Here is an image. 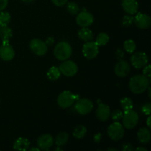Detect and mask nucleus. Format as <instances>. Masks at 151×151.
<instances>
[{
    "instance_id": "4468645a",
    "label": "nucleus",
    "mask_w": 151,
    "mask_h": 151,
    "mask_svg": "<svg viewBox=\"0 0 151 151\" xmlns=\"http://www.w3.org/2000/svg\"><path fill=\"white\" fill-rule=\"evenodd\" d=\"M54 144V139L50 134H43L37 139V146L41 150L47 151Z\"/></svg>"
},
{
    "instance_id": "f257e3e1",
    "label": "nucleus",
    "mask_w": 151,
    "mask_h": 151,
    "mask_svg": "<svg viewBox=\"0 0 151 151\" xmlns=\"http://www.w3.org/2000/svg\"><path fill=\"white\" fill-rule=\"evenodd\" d=\"M150 86V78L145 75L133 76L129 81V88L135 94H142Z\"/></svg>"
},
{
    "instance_id": "5701e85b",
    "label": "nucleus",
    "mask_w": 151,
    "mask_h": 151,
    "mask_svg": "<svg viewBox=\"0 0 151 151\" xmlns=\"http://www.w3.org/2000/svg\"><path fill=\"white\" fill-rule=\"evenodd\" d=\"M69 134L66 132H60L55 138V144L58 147H63L69 141Z\"/></svg>"
},
{
    "instance_id": "a211bd4d",
    "label": "nucleus",
    "mask_w": 151,
    "mask_h": 151,
    "mask_svg": "<svg viewBox=\"0 0 151 151\" xmlns=\"http://www.w3.org/2000/svg\"><path fill=\"white\" fill-rule=\"evenodd\" d=\"M30 146V142L27 138L19 137L13 143V149L16 150H27Z\"/></svg>"
},
{
    "instance_id": "bb28decb",
    "label": "nucleus",
    "mask_w": 151,
    "mask_h": 151,
    "mask_svg": "<svg viewBox=\"0 0 151 151\" xmlns=\"http://www.w3.org/2000/svg\"><path fill=\"white\" fill-rule=\"evenodd\" d=\"M11 16L8 12L1 11L0 13V27H6L10 24Z\"/></svg>"
},
{
    "instance_id": "c85d7f7f",
    "label": "nucleus",
    "mask_w": 151,
    "mask_h": 151,
    "mask_svg": "<svg viewBox=\"0 0 151 151\" xmlns=\"http://www.w3.org/2000/svg\"><path fill=\"white\" fill-rule=\"evenodd\" d=\"M66 9L67 11L70 13L71 15H77L80 11V7L77 3L71 1L67 4L66 6Z\"/></svg>"
},
{
    "instance_id": "9b49d317",
    "label": "nucleus",
    "mask_w": 151,
    "mask_h": 151,
    "mask_svg": "<svg viewBox=\"0 0 151 151\" xmlns=\"http://www.w3.org/2000/svg\"><path fill=\"white\" fill-rule=\"evenodd\" d=\"M76 22L81 27H88L94 23V16L89 12L83 10L77 14Z\"/></svg>"
},
{
    "instance_id": "c756f323",
    "label": "nucleus",
    "mask_w": 151,
    "mask_h": 151,
    "mask_svg": "<svg viewBox=\"0 0 151 151\" xmlns=\"http://www.w3.org/2000/svg\"><path fill=\"white\" fill-rule=\"evenodd\" d=\"M133 23H134V17L132 16V15L127 14L122 17V24L125 27H130Z\"/></svg>"
},
{
    "instance_id": "b1692460",
    "label": "nucleus",
    "mask_w": 151,
    "mask_h": 151,
    "mask_svg": "<svg viewBox=\"0 0 151 151\" xmlns=\"http://www.w3.org/2000/svg\"><path fill=\"white\" fill-rule=\"evenodd\" d=\"M86 128L84 125H80L75 127V129L73 130V132H72V135L75 138L78 139H81L85 137V136L86 135Z\"/></svg>"
},
{
    "instance_id": "0eeeda50",
    "label": "nucleus",
    "mask_w": 151,
    "mask_h": 151,
    "mask_svg": "<svg viewBox=\"0 0 151 151\" xmlns=\"http://www.w3.org/2000/svg\"><path fill=\"white\" fill-rule=\"evenodd\" d=\"M59 69L60 71V73L63 74L66 77H73L78 73V66L72 60H63V63L59 66Z\"/></svg>"
},
{
    "instance_id": "7ed1b4c3",
    "label": "nucleus",
    "mask_w": 151,
    "mask_h": 151,
    "mask_svg": "<svg viewBox=\"0 0 151 151\" xmlns=\"http://www.w3.org/2000/svg\"><path fill=\"white\" fill-rule=\"evenodd\" d=\"M107 134L111 139L114 141H119L122 139L125 134L124 127L120 122H114L111 124L107 130Z\"/></svg>"
},
{
    "instance_id": "2f4dec72",
    "label": "nucleus",
    "mask_w": 151,
    "mask_h": 151,
    "mask_svg": "<svg viewBox=\"0 0 151 151\" xmlns=\"http://www.w3.org/2000/svg\"><path fill=\"white\" fill-rule=\"evenodd\" d=\"M142 111L144 114L147 115H150L151 113V104L150 103H147L143 105V106L142 107Z\"/></svg>"
},
{
    "instance_id": "a18cd8bd",
    "label": "nucleus",
    "mask_w": 151,
    "mask_h": 151,
    "mask_svg": "<svg viewBox=\"0 0 151 151\" xmlns=\"http://www.w3.org/2000/svg\"><path fill=\"white\" fill-rule=\"evenodd\" d=\"M108 150H109V151H111V150L118 151L117 149H116V148H108Z\"/></svg>"
},
{
    "instance_id": "7c9ffc66",
    "label": "nucleus",
    "mask_w": 151,
    "mask_h": 151,
    "mask_svg": "<svg viewBox=\"0 0 151 151\" xmlns=\"http://www.w3.org/2000/svg\"><path fill=\"white\" fill-rule=\"evenodd\" d=\"M110 116H111L112 119H113L114 122H119V120H121V119H122L123 112L121 110H119V109H116V110L112 112V114Z\"/></svg>"
},
{
    "instance_id": "58836bf2",
    "label": "nucleus",
    "mask_w": 151,
    "mask_h": 151,
    "mask_svg": "<svg viewBox=\"0 0 151 151\" xmlns=\"http://www.w3.org/2000/svg\"><path fill=\"white\" fill-rule=\"evenodd\" d=\"M116 57H117L118 59H119V60H121V59L124 57V52H122V50H118L117 51H116Z\"/></svg>"
},
{
    "instance_id": "e433bc0d",
    "label": "nucleus",
    "mask_w": 151,
    "mask_h": 151,
    "mask_svg": "<svg viewBox=\"0 0 151 151\" xmlns=\"http://www.w3.org/2000/svg\"><path fill=\"white\" fill-rule=\"evenodd\" d=\"M55 42V39L53 37H47V39H46L45 43L47 44V46H52L53 45Z\"/></svg>"
},
{
    "instance_id": "20e7f679",
    "label": "nucleus",
    "mask_w": 151,
    "mask_h": 151,
    "mask_svg": "<svg viewBox=\"0 0 151 151\" xmlns=\"http://www.w3.org/2000/svg\"><path fill=\"white\" fill-rule=\"evenodd\" d=\"M139 122V115L133 109L124 111L122 116V125L127 129H133Z\"/></svg>"
},
{
    "instance_id": "f3484780",
    "label": "nucleus",
    "mask_w": 151,
    "mask_h": 151,
    "mask_svg": "<svg viewBox=\"0 0 151 151\" xmlns=\"http://www.w3.org/2000/svg\"><path fill=\"white\" fill-rule=\"evenodd\" d=\"M122 7L127 14L134 15L138 11V1L137 0H122Z\"/></svg>"
},
{
    "instance_id": "412c9836",
    "label": "nucleus",
    "mask_w": 151,
    "mask_h": 151,
    "mask_svg": "<svg viewBox=\"0 0 151 151\" xmlns=\"http://www.w3.org/2000/svg\"><path fill=\"white\" fill-rule=\"evenodd\" d=\"M13 36V31L7 26L0 27V38L2 43L10 42V38Z\"/></svg>"
},
{
    "instance_id": "ddd939ff",
    "label": "nucleus",
    "mask_w": 151,
    "mask_h": 151,
    "mask_svg": "<svg viewBox=\"0 0 151 151\" xmlns=\"http://www.w3.org/2000/svg\"><path fill=\"white\" fill-rule=\"evenodd\" d=\"M14 56L15 51L10 43H2L0 46V58L4 61H10Z\"/></svg>"
},
{
    "instance_id": "393cba45",
    "label": "nucleus",
    "mask_w": 151,
    "mask_h": 151,
    "mask_svg": "<svg viewBox=\"0 0 151 151\" xmlns=\"http://www.w3.org/2000/svg\"><path fill=\"white\" fill-rule=\"evenodd\" d=\"M109 41V35L106 32H100L97 36L94 42L97 44L98 47H103L106 45Z\"/></svg>"
},
{
    "instance_id": "c9c22d12",
    "label": "nucleus",
    "mask_w": 151,
    "mask_h": 151,
    "mask_svg": "<svg viewBox=\"0 0 151 151\" xmlns=\"http://www.w3.org/2000/svg\"><path fill=\"white\" fill-rule=\"evenodd\" d=\"M7 4H8V0H0V11L4 10L7 7Z\"/></svg>"
},
{
    "instance_id": "79ce46f5",
    "label": "nucleus",
    "mask_w": 151,
    "mask_h": 151,
    "mask_svg": "<svg viewBox=\"0 0 151 151\" xmlns=\"http://www.w3.org/2000/svg\"><path fill=\"white\" fill-rule=\"evenodd\" d=\"M29 151H33V150H35V151H39L40 149L38 148V147H32V148L29 149Z\"/></svg>"
},
{
    "instance_id": "37998d69",
    "label": "nucleus",
    "mask_w": 151,
    "mask_h": 151,
    "mask_svg": "<svg viewBox=\"0 0 151 151\" xmlns=\"http://www.w3.org/2000/svg\"><path fill=\"white\" fill-rule=\"evenodd\" d=\"M147 89H148V97H149V99H151V95H150V86L147 88Z\"/></svg>"
},
{
    "instance_id": "a19ab883",
    "label": "nucleus",
    "mask_w": 151,
    "mask_h": 151,
    "mask_svg": "<svg viewBox=\"0 0 151 151\" xmlns=\"http://www.w3.org/2000/svg\"><path fill=\"white\" fill-rule=\"evenodd\" d=\"M147 128H150L151 125H150V116L149 115L148 118L147 119Z\"/></svg>"
},
{
    "instance_id": "cd10ccee",
    "label": "nucleus",
    "mask_w": 151,
    "mask_h": 151,
    "mask_svg": "<svg viewBox=\"0 0 151 151\" xmlns=\"http://www.w3.org/2000/svg\"><path fill=\"white\" fill-rule=\"evenodd\" d=\"M124 49L125 51L128 53H134L135 52L136 49H137V44H136L135 41H133L131 39L126 40L124 42L123 44Z\"/></svg>"
},
{
    "instance_id": "dca6fc26",
    "label": "nucleus",
    "mask_w": 151,
    "mask_h": 151,
    "mask_svg": "<svg viewBox=\"0 0 151 151\" xmlns=\"http://www.w3.org/2000/svg\"><path fill=\"white\" fill-rule=\"evenodd\" d=\"M111 115V109L108 105L100 103L96 110V116L100 121L106 122L109 119Z\"/></svg>"
},
{
    "instance_id": "9d476101",
    "label": "nucleus",
    "mask_w": 151,
    "mask_h": 151,
    "mask_svg": "<svg viewBox=\"0 0 151 151\" xmlns=\"http://www.w3.org/2000/svg\"><path fill=\"white\" fill-rule=\"evenodd\" d=\"M94 105L92 101L87 98L80 99L75 103V109L79 114L86 115L89 114L93 109Z\"/></svg>"
},
{
    "instance_id": "ea45409f",
    "label": "nucleus",
    "mask_w": 151,
    "mask_h": 151,
    "mask_svg": "<svg viewBox=\"0 0 151 151\" xmlns=\"http://www.w3.org/2000/svg\"><path fill=\"white\" fill-rule=\"evenodd\" d=\"M134 150H136V151H147V149L145 148V147H137V148L134 149Z\"/></svg>"
},
{
    "instance_id": "473e14b6",
    "label": "nucleus",
    "mask_w": 151,
    "mask_h": 151,
    "mask_svg": "<svg viewBox=\"0 0 151 151\" xmlns=\"http://www.w3.org/2000/svg\"><path fill=\"white\" fill-rule=\"evenodd\" d=\"M122 150L123 151H133L134 150V147L131 143L125 142L122 145Z\"/></svg>"
},
{
    "instance_id": "1a4fd4ad",
    "label": "nucleus",
    "mask_w": 151,
    "mask_h": 151,
    "mask_svg": "<svg viewBox=\"0 0 151 151\" xmlns=\"http://www.w3.org/2000/svg\"><path fill=\"white\" fill-rule=\"evenodd\" d=\"M131 63L136 69H142L148 63L147 55L143 52H137L131 57Z\"/></svg>"
},
{
    "instance_id": "c03bdc74",
    "label": "nucleus",
    "mask_w": 151,
    "mask_h": 151,
    "mask_svg": "<svg viewBox=\"0 0 151 151\" xmlns=\"http://www.w3.org/2000/svg\"><path fill=\"white\" fill-rule=\"evenodd\" d=\"M22 1H24V2H26V3H29L31 2V1H32L33 0H22Z\"/></svg>"
},
{
    "instance_id": "a878e982",
    "label": "nucleus",
    "mask_w": 151,
    "mask_h": 151,
    "mask_svg": "<svg viewBox=\"0 0 151 151\" xmlns=\"http://www.w3.org/2000/svg\"><path fill=\"white\" fill-rule=\"evenodd\" d=\"M120 105L124 111H127L131 110V109H134L133 100L131 98H129V97H123L120 100Z\"/></svg>"
},
{
    "instance_id": "6e6552de",
    "label": "nucleus",
    "mask_w": 151,
    "mask_h": 151,
    "mask_svg": "<svg viewBox=\"0 0 151 151\" xmlns=\"http://www.w3.org/2000/svg\"><path fill=\"white\" fill-rule=\"evenodd\" d=\"M82 53L86 58L88 60L94 59L99 53V47L94 41H86L82 48Z\"/></svg>"
},
{
    "instance_id": "2eb2a0df",
    "label": "nucleus",
    "mask_w": 151,
    "mask_h": 151,
    "mask_svg": "<svg viewBox=\"0 0 151 151\" xmlns=\"http://www.w3.org/2000/svg\"><path fill=\"white\" fill-rule=\"evenodd\" d=\"M131 71V66L129 63L124 60H119V62L115 65L114 72L116 76L119 78L126 77Z\"/></svg>"
},
{
    "instance_id": "4be33fe9",
    "label": "nucleus",
    "mask_w": 151,
    "mask_h": 151,
    "mask_svg": "<svg viewBox=\"0 0 151 151\" xmlns=\"http://www.w3.org/2000/svg\"><path fill=\"white\" fill-rule=\"evenodd\" d=\"M60 75H61V73H60V69L57 66H52L47 72V78L52 81H57L58 79H59Z\"/></svg>"
},
{
    "instance_id": "f03ea898",
    "label": "nucleus",
    "mask_w": 151,
    "mask_h": 151,
    "mask_svg": "<svg viewBox=\"0 0 151 151\" xmlns=\"http://www.w3.org/2000/svg\"><path fill=\"white\" fill-rule=\"evenodd\" d=\"M72 49L70 44L66 41H61L59 42L57 45L55 47L54 49V55L58 60L60 61H63L72 55Z\"/></svg>"
},
{
    "instance_id": "aec40b11",
    "label": "nucleus",
    "mask_w": 151,
    "mask_h": 151,
    "mask_svg": "<svg viewBox=\"0 0 151 151\" xmlns=\"http://www.w3.org/2000/svg\"><path fill=\"white\" fill-rule=\"evenodd\" d=\"M78 38L80 39L83 40L84 41H92L93 38H94V35H93L92 31L88 27H82L78 30Z\"/></svg>"
},
{
    "instance_id": "4c0bfd02",
    "label": "nucleus",
    "mask_w": 151,
    "mask_h": 151,
    "mask_svg": "<svg viewBox=\"0 0 151 151\" xmlns=\"http://www.w3.org/2000/svg\"><path fill=\"white\" fill-rule=\"evenodd\" d=\"M102 139V135L100 133H98V134H95L94 137V141L96 143H100V141H101Z\"/></svg>"
},
{
    "instance_id": "6ab92c4d",
    "label": "nucleus",
    "mask_w": 151,
    "mask_h": 151,
    "mask_svg": "<svg viewBox=\"0 0 151 151\" xmlns=\"http://www.w3.org/2000/svg\"><path fill=\"white\" fill-rule=\"evenodd\" d=\"M137 138L138 140L142 144H147L150 141L151 134L148 128H140L137 133Z\"/></svg>"
},
{
    "instance_id": "49530a36",
    "label": "nucleus",
    "mask_w": 151,
    "mask_h": 151,
    "mask_svg": "<svg viewBox=\"0 0 151 151\" xmlns=\"http://www.w3.org/2000/svg\"><path fill=\"white\" fill-rule=\"evenodd\" d=\"M55 150L57 151V150H62V149L61 148H58V147H57V148L55 149Z\"/></svg>"
},
{
    "instance_id": "f704fd0d",
    "label": "nucleus",
    "mask_w": 151,
    "mask_h": 151,
    "mask_svg": "<svg viewBox=\"0 0 151 151\" xmlns=\"http://www.w3.org/2000/svg\"><path fill=\"white\" fill-rule=\"evenodd\" d=\"M52 2L58 7H61L67 3L68 0H51Z\"/></svg>"
},
{
    "instance_id": "72a5a7b5",
    "label": "nucleus",
    "mask_w": 151,
    "mask_h": 151,
    "mask_svg": "<svg viewBox=\"0 0 151 151\" xmlns=\"http://www.w3.org/2000/svg\"><path fill=\"white\" fill-rule=\"evenodd\" d=\"M143 75H145V76H147V78H150L151 75V69L150 65H146L145 67H143Z\"/></svg>"
},
{
    "instance_id": "39448f33",
    "label": "nucleus",
    "mask_w": 151,
    "mask_h": 151,
    "mask_svg": "<svg viewBox=\"0 0 151 151\" xmlns=\"http://www.w3.org/2000/svg\"><path fill=\"white\" fill-rule=\"evenodd\" d=\"M76 100V97L71 91H63L57 98V103L62 109H67L72 106Z\"/></svg>"
},
{
    "instance_id": "423d86ee",
    "label": "nucleus",
    "mask_w": 151,
    "mask_h": 151,
    "mask_svg": "<svg viewBox=\"0 0 151 151\" xmlns=\"http://www.w3.org/2000/svg\"><path fill=\"white\" fill-rule=\"evenodd\" d=\"M29 49L36 55L43 56L47 54L48 51V46L45 41L39 38H34L29 42Z\"/></svg>"
},
{
    "instance_id": "f8f14e48",
    "label": "nucleus",
    "mask_w": 151,
    "mask_h": 151,
    "mask_svg": "<svg viewBox=\"0 0 151 151\" xmlns=\"http://www.w3.org/2000/svg\"><path fill=\"white\" fill-rule=\"evenodd\" d=\"M134 22L136 26L142 29H147L151 25V19L145 13H139L134 18Z\"/></svg>"
}]
</instances>
